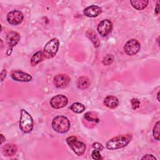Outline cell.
Listing matches in <instances>:
<instances>
[{
	"mask_svg": "<svg viewBox=\"0 0 160 160\" xmlns=\"http://www.w3.org/2000/svg\"><path fill=\"white\" fill-rule=\"evenodd\" d=\"M132 138L131 134L118 135L109 139L106 144V146L111 150L120 149L127 146L131 141Z\"/></svg>",
	"mask_w": 160,
	"mask_h": 160,
	"instance_id": "1",
	"label": "cell"
},
{
	"mask_svg": "<svg viewBox=\"0 0 160 160\" xmlns=\"http://www.w3.org/2000/svg\"><path fill=\"white\" fill-rule=\"evenodd\" d=\"M52 127L53 129L59 133H66L70 128V122L69 119L64 116H57L52 121Z\"/></svg>",
	"mask_w": 160,
	"mask_h": 160,
	"instance_id": "2",
	"label": "cell"
},
{
	"mask_svg": "<svg viewBox=\"0 0 160 160\" xmlns=\"http://www.w3.org/2000/svg\"><path fill=\"white\" fill-rule=\"evenodd\" d=\"M34 126V121L31 116L25 110H21L19 119V129L24 133H29L32 131Z\"/></svg>",
	"mask_w": 160,
	"mask_h": 160,
	"instance_id": "3",
	"label": "cell"
},
{
	"mask_svg": "<svg viewBox=\"0 0 160 160\" xmlns=\"http://www.w3.org/2000/svg\"><path fill=\"white\" fill-rule=\"evenodd\" d=\"M59 47V41L58 38H52L49 41L43 49V54L45 58L51 59L57 53Z\"/></svg>",
	"mask_w": 160,
	"mask_h": 160,
	"instance_id": "4",
	"label": "cell"
},
{
	"mask_svg": "<svg viewBox=\"0 0 160 160\" xmlns=\"http://www.w3.org/2000/svg\"><path fill=\"white\" fill-rule=\"evenodd\" d=\"M66 142L71 149L79 156L82 155L86 151V144L81 141L78 140L76 136H69L66 139Z\"/></svg>",
	"mask_w": 160,
	"mask_h": 160,
	"instance_id": "5",
	"label": "cell"
},
{
	"mask_svg": "<svg viewBox=\"0 0 160 160\" xmlns=\"http://www.w3.org/2000/svg\"><path fill=\"white\" fill-rule=\"evenodd\" d=\"M20 35L18 32L14 31H10L6 35V42L8 45V49L6 52V54L9 56L12 51V48L18 43L20 40Z\"/></svg>",
	"mask_w": 160,
	"mask_h": 160,
	"instance_id": "6",
	"label": "cell"
},
{
	"mask_svg": "<svg viewBox=\"0 0 160 160\" xmlns=\"http://www.w3.org/2000/svg\"><path fill=\"white\" fill-rule=\"evenodd\" d=\"M141 45L139 41L135 39H129L126 42L124 46V50L126 54L129 56L136 54L140 50Z\"/></svg>",
	"mask_w": 160,
	"mask_h": 160,
	"instance_id": "7",
	"label": "cell"
},
{
	"mask_svg": "<svg viewBox=\"0 0 160 160\" xmlns=\"http://www.w3.org/2000/svg\"><path fill=\"white\" fill-rule=\"evenodd\" d=\"M68 102V99L62 94H58L52 97L50 101V105L54 109H60L65 107Z\"/></svg>",
	"mask_w": 160,
	"mask_h": 160,
	"instance_id": "8",
	"label": "cell"
},
{
	"mask_svg": "<svg viewBox=\"0 0 160 160\" xmlns=\"http://www.w3.org/2000/svg\"><path fill=\"white\" fill-rule=\"evenodd\" d=\"M8 22L12 25H18L22 22L24 19L23 14L17 10H13L8 12L6 16Z\"/></svg>",
	"mask_w": 160,
	"mask_h": 160,
	"instance_id": "9",
	"label": "cell"
},
{
	"mask_svg": "<svg viewBox=\"0 0 160 160\" xmlns=\"http://www.w3.org/2000/svg\"><path fill=\"white\" fill-rule=\"evenodd\" d=\"M112 24L109 19H104L101 21L98 26V33L102 36L105 37L108 36L112 31Z\"/></svg>",
	"mask_w": 160,
	"mask_h": 160,
	"instance_id": "10",
	"label": "cell"
},
{
	"mask_svg": "<svg viewBox=\"0 0 160 160\" xmlns=\"http://www.w3.org/2000/svg\"><path fill=\"white\" fill-rule=\"evenodd\" d=\"M71 81L70 77L66 74H59L53 79L54 84L56 88H62L66 87Z\"/></svg>",
	"mask_w": 160,
	"mask_h": 160,
	"instance_id": "11",
	"label": "cell"
},
{
	"mask_svg": "<svg viewBox=\"0 0 160 160\" xmlns=\"http://www.w3.org/2000/svg\"><path fill=\"white\" fill-rule=\"evenodd\" d=\"M11 77L13 80L19 82H30L32 79L30 74L19 70L12 71L11 73Z\"/></svg>",
	"mask_w": 160,
	"mask_h": 160,
	"instance_id": "12",
	"label": "cell"
},
{
	"mask_svg": "<svg viewBox=\"0 0 160 160\" xmlns=\"http://www.w3.org/2000/svg\"><path fill=\"white\" fill-rule=\"evenodd\" d=\"M102 12V9L96 5H91L90 6H88L86 8L84 11L83 13L84 14L89 18H95L100 15Z\"/></svg>",
	"mask_w": 160,
	"mask_h": 160,
	"instance_id": "13",
	"label": "cell"
},
{
	"mask_svg": "<svg viewBox=\"0 0 160 160\" xmlns=\"http://www.w3.org/2000/svg\"><path fill=\"white\" fill-rule=\"evenodd\" d=\"M104 104L110 109H114L118 107L119 100L116 96H108L104 98Z\"/></svg>",
	"mask_w": 160,
	"mask_h": 160,
	"instance_id": "14",
	"label": "cell"
},
{
	"mask_svg": "<svg viewBox=\"0 0 160 160\" xmlns=\"http://www.w3.org/2000/svg\"><path fill=\"white\" fill-rule=\"evenodd\" d=\"M2 152L6 156H14L17 152V147L14 144L8 143L3 146Z\"/></svg>",
	"mask_w": 160,
	"mask_h": 160,
	"instance_id": "15",
	"label": "cell"
},
{
	"mask_svg": "<svg viewBox=\"0 0 160 160\" xmlns=\"http://www.w3.org/2000/svg\"><path fill=\"white\" fill-rule=\"evenodd\" d=\"M44 56L43 54V52L42 51H38L35 52L32 56L31 57V64L32 66H35L39 63H40L43 59H44Z\"/></svg>",
	"mask_w": 160,
	"mask_h": 160,
	"instance_id": "16",
	"label": "cell"
},
{
	"mask_svg": "<svg viewBox=\"0 0 160 160\" xmlns=\"http://www.w3.org/2000/svg\"><path fill=\"white\" fill-rule=\"evenodd\" d=\"M132 6L137 9V10H142L145 9L148 4L149 1L146 0H141V1H135V0H131L130 1Z\"/></svg>",
	"mask_w": 160,
	"mask_h": 160,
	"instance_id": "17",
	"label": "cell"
},
{
	"mask_svg": "<svg viewBox=\"0 0 160 160\" xmlns=\"http://www.w3.org/2000/svg\"><path fill=\"white\" fill-rule=\"evenodd\" d=\"M90 85V81L88 77L81 76L80 77L77 82V86L79 89H85L88 88Z\"/></svg>",
	"mask_w": 160,
	"mask_h": 160,
	"instance_id": "18",
	"label": "cell"
},
{
	"mask_svg": "<svg viewBox=\"0 0 160 160\" xmlns=\"http://www.w3.org/2000/svg\"><path fill=\"white\" fill-rule=\"evenodd\" d=\"M86 36L91 40V41L94 44L95 48H98L99 46V41L98 37L97 36L96 34L92 30H88L86 33Z\"/></svg>",
	"mask_w": 160,
	"mask_h": 160,
	"instance_id": "19",
	"label": "cell"
},
{
	"mask_svg": "<svg viewBox=\"0 0 160 160\" xmlns=\"http://www.w3.org/2000/svg\"><path fill=\"white\" fill-rule=\"evenodd\" d=\"M70 109L75 113L80 114L84 111L85 106L80 102H74L70 106Z\"/></svg>",
	"mask_w": 160,
	"mask_h": 160,
	"instance_id": "20",
	"label": "cell"
},
{
	"mask_svg": "<svg viewBox=\"0 0 160 160\" xmlns=\"http://www.w3.org/2000/svg\"><path fill=\"white\" fill-rule=\"evenodd\" d=\"M159 129H160V122L158 121L152 129V134L154 139L157 141H159Z\"/></svg>",
	"mask_w": 160,
	"mask_h": 160,
	"instance_id": "21",
	"label": "cell"
},
{
	"mask_svg": "<svg viewBox=\"0 0 160 160\" xmlns=\"http://www.w3.org/2000/svg\"><path fill=\"white\" fill-rule=\"evenodd\" d=\"M113 61H114V56L111 54H108L104 57L102 62L104 65L107 66V65L111 64L113 62Z\"/></svg>",
	"mask_w": 160,
	"mask_h": 160,
	"instance_id": "22",
	"label": "cell"
},
{
	"mask_svg": "<svg viewBox=\"0 0 160 160\" xmlns=\"http://www.w3.org/2000/svg\"><path fill=\"white\" fill-rule=\"evenodd\" d=\"M84 118L85 119L88 121H91V122H98L99 121V119L98 118L96 117H93L91 114V112H88L85 114L84 115Z\"/></svg>",
	"mask_w": 160,
	"mask_h": 160,
	"instance_id": "23",
	"label": "cell"
},
{
	"mask_svg": "<svg viewBox=\"0 0 160 160\" xmlns=\"http://www.w3.org/2000/svg\"><path fill=\"white\" fill-rule=\"evenodd\" d=\"M131 103L132 109H134V110L137 109L140 106V101H139V99H138L136 98L132 99L131 100Z\"/></svg>",
	"mask_w": 160,
	"mask_h": 160,
	"instance_id": "24",
	"label": "cell"
},
{
	"mask_svg": "<svg viewBox=\"0 0 160 160\" xmlns=\"http://www.w3.org/2000/svg\"><path fill=\"white\" fill-rule=\"evenodd\" d=\"M91 156L92 158V159H96V160H99V159H101V155L100 154V151L94 149V150H93L92 151L91 153Z\"/></svg>",
	"mask_w": 160,
	"mask_h": 160,
	"instance_id": "25",
	"label": "cell"
},
{
	"mask_svg": "<svg viewBox=\"0 0 160 160\" xmlns=\"http://www.w3.org/2000/svg\"><path fill=\"white\" fill-rule=\"evenodd\" d=\"M92 147L93 148L96 149H98L99 151H101L103 149L104 147L102 145V144L99 143V142H94L92 144Z\"/></svg>",
	"mask_w": 160,
	"mask_h": 160,
	"instance_id": "26",
	"label": "cell"
},
{
	"mask_svg": "<svg viewBox=\"0 0 160 160\" xmlns=\"http://www.w3.org/2000/svg\"><path fill=\"white\" fill-rule=\"evenodd\" d=\"M141 159H156L155 156H154L152 154H146Z\"/></svg>",
	"mask_w": 160,
	"mask_h": 160,
	"instance_id": "27",
	"label": "cell"
},
{
	"mask_svg": "<svg viewBox=\"0 0 160 160\" xmlns=\"http://www.w3.org/2000/svg\"><path fill=\"white\" fill-rule=\"evenodd\" d=\"M6 74H7V71H6V69H3L1 71V82L4 81V78L6 76Z\"/></svg>",
	"mask_w": 160,
	"mask_h": 160,
	"instance_id": "28",
	"label": "cell"
},
{
	"mask_svg": "<svg viewBox=\"0 0 160 160\" xmlns=\"http://www.w3.org/2000/svg\"><path fill=\"white\" fill-rule=\"evenodd\" d=\"M159 1H158L157 2V4H156V8H155V13L156 14H159Z\"/></svg>",
	"mask_w": 160,
	"mask_h": 160,
	"instance_id": "29",
	"label": "cell"
},
{
	"mask_svg": "<svg viewBox=\"0 0 160 160\" xmlns=\"http://www.w3.org/2000/svg\"><path fill=\"white\" fill-rule=\"evenodd\" d=\"M5 137H4L3 134H1V144H2L4 141H5Z\"/></svg>",
	"mask_w": 160,
	"mask_h": 160,
	"instance_id": "30",
	"label": "cell"
},
{
	"mask_svg": "<svg viewBox=\"0 0 160 160\" xmlns=\"http://www.w3.org/2000/svg\"><path fill=\"white\" fill-rule=\"evenodd\" d=\"M159 91L158 92V94H157V98H158V101H159Z\"/></svg>",
	"mask_w": 160,
	"mask_h": 160,
	"instance_id": "31",
	"label": "cell"
},
{
	"mask_svg": "<svg viewBox=\"0 0 160 160\" xmlns=\"http://www.w3.org/2000/svg\"><path fill=\"white\" fill-rule=\"evenodd\" d=\"M1 48H2V46H3V45H2L3 44H2V39H1Z\"/></svg>",
	"mask_w": 160,
	"mask_h": 160,
	"instance_id": "32",
	"label": "cell"
}]
</instances>
